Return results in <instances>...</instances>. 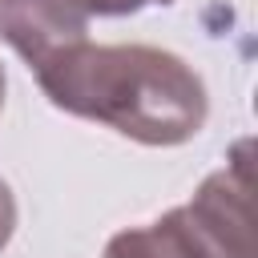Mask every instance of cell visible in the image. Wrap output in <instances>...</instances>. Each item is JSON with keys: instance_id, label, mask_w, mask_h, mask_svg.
Here are the masks:
<instances>
[{"instance_id": "6da1fadb", "label": "cell", "mask_w": 258, "mask_h": 258, "mask_svg": "<svg viewBox=\"0 0 258 258\" xmlns=\"http://www.w3.org/2000/svg\"><path fill=\"white\" fill-rule=\"evenodd\" d=\"M44 97L141 145H185L210 117L194 64L153 44H73L36 69Z\"/></svg>"}, {"instance_id": "7a4b0ae2", "label": "cell", "mask_w": 258, "mask_h": 258, "mask_svg": "<svg viewBox=\"0 0 258 258\" xmlns=\"http://www.w3.org/2000/svg\"><path fill=\"white\" fill-rule=\"evenodd\" d=\"M89 20L69 0H0V40L36 73L56 52L89 40Z\"/></svg>"}, {"instance_id": "3957f363", "label": "cell", "mask_w": 258, "mask_h": 258, "mask_svg": "<svg viewBox=\"0 0 258 258\" xmlns=\"http://www.w3.org/2000/svg\"><path fill=\"white\" fill-rule=\"evenodd\" d=\"M105 258H234V254L185 202L149 226L113 234L105 246Z\"/></svg>"}, {"instance_id": "277c9868", "label": "cell", "mask_w": 258, "mask_h": 258, "mask_svg": "<svg viewBox=\"0 0 258 258\" xmlns=\"http://www.w3.org/2000/svg\"><path fill=\"white\" fill-rule=\"evenodd\" d=\"M69 4L85 20H93V16H133L149 4H173V0H69Z\"/></svg>"}, {"instance_id": "5b68a950", "label": "cell", "mask_w": 258, "mask_h": 258, "mask_svg": "<svg viewBox=\"0 0 258 258\" xmlns=\"http://www.w3.org/2000/svg\"><path fill=\"white\" fill-rule=\"evenodd\" d=\"M12 230H16V198H12V189H8V181L0 177V250L8 246V238H12Z\"/></svg>"}, {"instance_id": "8992f818", "label": "cell", "mask_w": 258, "mask_h": 258, "mask_svg": "<svg viewBox=\"0 0 258 258\" xmlns=\"http://www.w3.org/2000/svg\"><path fill=\"white\" fill-rule=\"evenodd\" d=\"M4 89H8V81H4V64H0V109H4Z\"/></svg>"}]
</instances>
